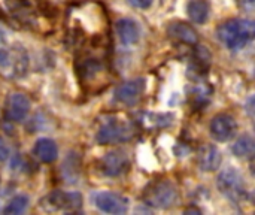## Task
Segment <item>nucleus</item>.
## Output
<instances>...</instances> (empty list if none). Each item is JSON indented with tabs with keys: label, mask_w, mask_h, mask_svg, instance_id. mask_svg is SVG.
Returning a JSON list of instances; mask_svg holds the SVG:
<instances>
[{
	"label": "nucleus",
	"mask_w": 255,
	"mask_h": 215,
	"mask_svg": "<svg viewBox=\"0 0 255 215\" xmlns=\"http://www.w3.org/2000/svg\"><path fill=\"white\" fill-rule=\"evenodd\" d=\"M143 201L146 205L152 208H169L176 204L178 201V190L175 184L170 181H155L148 186V189L143 193Z\"/></svg>",
	"instance_id": "2"
},
{
	"label": "nucleus",
	"mask_w": 255,
	"mask_h": 215,
	"mask_svg": "<svg viewBox=\"0 0 255 215\" xmlns=\"http://www.w3.org/2000/svg\"><path fill=\"white\" fill-rule=\"evenodd\" d=\"M10 154V150H9V145L6 144V141L0 136V162H4L7 160Z\"/></svg>",
	"instance_id": "18"
},
{
	"label": "nucleus",
	"mask_w": 255,
	"mask_h": 215,
	"mask_svg": "<svg viewBox=\"0 0 255 215\" xmlns=\"http://www.w3.org/2000/svg\"><path fill=\"white\" fill-rule=\"evenodd\" d=\"M233 153L241 159H251L254 156V139L248 135L239 138L233 145Z\"/></svg>",
	"instance_id": "16"
},
{
	"label": "nucleus",
	"mask_w": 255,
	"mask_h": 215,
	"mask_svg": "<svg viewBox=\"0 0 255 215\" xmlns=\"http://www.w3.org/2000/svg\"><path fill=\"white\" fill-rule=\"evenodd\" d=\"M117 34L123 45H134L139 40L140 28L136 21L130 18H123L117 21Z\"/></svg>",
	"instance_id": "12"
},
{
	"label": "nucleus",
	"mask_w": 255,
	"mask_h": 215,
	"mask_svg": "<svg viewBox=\"0 0 255 215\" xmlns=\"http://www.w3.org/2000/svg\"><path fill=\"white\" fill-rule=\"evenodd\" d=\"M30 111V100L22 93H13L6 103V117L12 121H21Z\"/></svg>",
	"instance_id": "9"
},
{
	"label": "nucleus",
	"mask_w": 255,
	"mask_h": 215,
	"mask_svg": "<svg viewBox=\"0 0 255 215\" xmlns=\"http://www.w3.org/2000/svg\"><path fill=\"white\" fill-rule=\"evenodd\" d=\"M133 135H134V127L130 123L111 120L97 130L96 141L102 145L120 144V142H126L131 139Z\"/></svg>",
	"instance_id": "4"
},
{
	"label": "nucleus",
	"mask_w": 255,
	"mask_h": 215,
	"mask_svg": "<svg viewBox=\"0 0 255 215\" xmlns=\"http://www.w3.org/2000/svg\"><path fill=\"white\" fill-rule=\"evenodd\" d=\"M167 34L170 37L176 39V40H181V42H185V43H190V45H194L199 40L197 31L190 24L182 22V21L170 22L169 27H167Z\"/></svg>",
	"instance_id": "13"
},
{
	"label": "nucleus",
	"mask_w": 255,
	"mask_h": 215,
	"mask_svg": "<svg viewBox=\"0 0 255 215\" xmlns=\"http://www.w3.org/2000/svg\"><path fill=\"white\" fill-rule=\"evenodd\" d=\"M82 205V196L76 192H52L45 196L40 202V207L45 211L55 213V211H76Z\"/></svg>",
	"instance_id": "5"
},
{
	"label": "nucleus",
	"mask_w": 255,
	"mask_h": 215,
	"mask_svg": "<svg viewBox=\"0 0 255 215\" xmlns=\"http://www.w3.org/2000/svg\"><path fill=\"white\" fill-rule=\"evenodd\" d=\"M27 207H28V198H25V196H16V198H13L7 204V207L4 208L3 213L7 215H19L27 210Z\"/></svg>",
	"instance_id": "17"
},
{
	"label": "nucleus",
	"mask_w": 255,
	"mask_h": 215,
	"mask_svg": "<svg viewBox=\"0 0 255 215\" xmlns=\"http://www.w3.org/2000/svg\"><path fill=\"white\" fill-rule=\"evenodd\" d=\"M209 130H211V135L215 141L226 142L235 136V133L238 130V124L232 115L220 114V115H215L212 118Z\"/></svg>",
	"instance_id": "7"
},
{
	"label": "nucleus",
	"mask_w": 255,
	"mask_h": 215,
	"mask_svg": "<svg viewBox=\"0 0 255 215\" xmlns=\"http://www.w3.org/2000/svg\"><path fill=\"white\" fill-rule=\"evenodd\" d=\"M145 87H146V84H145L143 78L127 81L115 90V99L124 105H134L142 97Z\"/></svg>",
	"instance_id": "8"
},
{
	"label": "nucleus",
	"mask_w": 255,
	"mask_h": 215,
	"mask_svg": "<svg viewBox=\"0 0 255 215\" xmlns=\"http://www.w3.org/2000/svg\"><path fill=\"white\" fill-rule=\"evenodd\" d=\"M255 33V25L251 19L247 18H233L223 22L218 30V39L229 48V49H241L244 48Z\"/></svg>",
	"instance_id": "1"
},
{
	"label": "nucleus",
	"mask_w": 255,
	"mask_h": 215,
	"mask_svg": "<svg viewBox=\"0 0 255 215\" xmlns=\"http://www.w3.org/2000/svg\"><path fill=\"white\" fill-rule=\"evenodd\" d=\"M217 186H218L220 192L233 202H242L248 196L245 181H244L241 172L236 171L235 168L224 169L218 177Z\"/></svg>",
	"instance_id": "3"
},
{
	"label": "nucleus",
	"mask_w": 255,
	"mask_h": 215,
	"mask_svg": "<svg viewBox=\"0 0 255 215\" xmlns=\"http://www.w3.org/2000/svg\"><path fill=\"white\" fill-rule=\"evenodd\" d=\"M128 3L133 7H139V9H148L152 4V0H128Z\"/></svg>",
	"instance_id": "19"
},
{
	"label": "nucleus",
	"mask_w": 255,
	"mask_h": 215,
	"mask_svg": "<svg viewBox=\"0 0 255 215\" xmlns=\"http://www.w3.org/2000/svg\"><path fill=\"white\" fill-rule=\"evenodd\" d=\"M94 205L97 210L106 214H124L128 210V201L112 192H102L94 196Z\"/></svg>",
	"instance_id": "6"
},
{
	"label": "nucleus",
	"mask_w": 255,
	"mask_h": 215,
	"mask_svg": "<svg viewBox=\"0 0 255 215\" xmlns=\"http://www.w3.org/2000/svg\"><path fill=\"white\" fill-rule=\"evenodd\" d=\"M209 10H211L209 0H190L187 4L188 16L197 24H203L208 19Z\"/></svg>",
	"instance_id": "15"
},
{
	"label": "nucleus",
	"mask_w": 255,
	"mask_h": 215,
	"mask_svg": "<svg viewBox=\"0 0 255 215\" xmlns=\"http://www.w3.org/2000/svg\"><path fill=\"white\" fill-rule=\"evenodd\" d=\"M33 153H34V156L40 162H43V163H52V162H55V159L58 156V148H57V145H55V142L52 139L40 138L34 144Z\"/></svg>",
	"instance_id": "14"
},
{
	"label": "nucleus",
	"mask_w": 255,
	"mask_h": 215,
	"mask_svg": "<svg viewBox=\"0 0 255 215\" xmlns=\"http://www.w3.org/2000/svg\"><path fill=\"white\" fill-rule=\"evenodd\" d=\"M128 168V159L123 151H114L103 157L102 171L108 177H118Z\"/></svg>",
	"instance_id": "10"
},
{
	"label": "nucleus",
	"mask_w": 255,
	"mask_h": 215,
	"mask_svg": "<svg viewBox=\"0 0 255 215\" xmlns=\"http://www.w3.org/2000/svg\"><path fill=\"white\" fill-rule=\"evenodd\" d=\"M221 153L214 145H205L199 150L197 154V163L202 171L205 172H214L221 165Z\"/></svg>",
	"instance_id": "11"
}]
</instances>
